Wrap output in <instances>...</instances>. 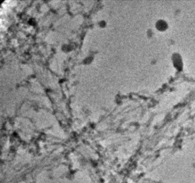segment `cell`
I'll use <instances>...</instances> for the list:
<instances>
[]
</instances>
